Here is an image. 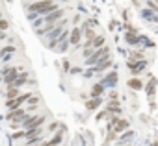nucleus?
<instances>
[{"instance_id": "f257e3e1", "label": "nucleus", "mask_w": 158, "mask_h": 146, "mask_svg": "<svg viewBox=\"0 0 158 146\" xmlns=\"http://www.w3.org/2000/svg\"><path fill=\"white\" fill-rule=\"evenodd\" d=\"M26 10H28V13L47 15V13H50V11H56V10H58V6H56L54 0H35L34 4L26 6Z\"/></svg>"}, {"instance_id": "f03ea898", "label": "nucleus", "mask_w": 158, "mask_h": 146, "mask_svg": "<svg viewBox=\"0 0 158 146\" xmlns=\"http://www.w3.org/2000/svg\"><path fill=\"white\" fill-rule=\"evenodd\" d=\"M108 56H110V48H108V46L97 48V50H95L88 59H84V65H88V67H89V65H91V67H97V65H99L104 57H108Z\"/></svg>"}, {"instance_id": "7ed1b4c3", "label": "nucleus", "mask_w": 158, "mask_h": 146, "mask_svg": "<svg viewBox=\"0 0 158 146\" xmlns=\"http://www.w3.org/2000/svg\"><path fill=\"white\" fill-rule=\"evenodd\" d=\"M47 122V117L45 115H30L23 120V128L26 129H32V128H41L43 124Z\"/></svg>"}, {"instance_id": "20e7f679", "label": "nucleus", "mask_w": 158, "mask_h": 146, "mask_svg": "<svg viewBox=\"0 0 158 146\" xmlns=\"http://www.w3.org/2000/svg\"><path fill=\"white\" fill-rule=\"evenodd\" d=\"M63 15H65V10H56V11H50V13L43 15L41 19H43V24H54L56 21L63 19Z\"/></svg>"}, {"instance_id": "39448f33", "label": "nucleus", "mask_w": 158, "mask_h": 146, "mask_svg": "<svg viewBox=\"0 0 158 146\" xmlns=\"http://www.w3.org/2000/svg\"><path fill=\"white\" fill-rule=\"evenodd\" d=\"M26 118V109H13V111H8V115H6V120H10V122H23Z\"/></svg>"}, {"instance_id": "423d86ee", "label": "nucleus", "mask_w": 158, "mask_h": 146, "mask_svg": "<svg viewBox=\"0 0 158 146\" xmlns=\"http://www.w3.org/2000/svg\"><path fill=\"white\" fill-rule=\"evenodd\" d=\"M82 35H84L82 28H73V30H71V37H69V43H71V46H74V48H80V46H82V44H80V41H82Z\"/></svg>"}, {"instance_id": "0eeeda50", "label": "nucleus", "mask_w": 158, "mask_h": 146, "mask_svg": "<svg viewBox=\"0 0 158 146\" xmlns=\"http://www.w3.org/2000/svg\"><path fill=\"white\" fill-rule=\"evenodd\" d=\"M104 109H106L110 115H117V117L121 115V106H119V102H117V100H110V102L106 104V107H104Z\"/></svg>"}, {"instance_id": "6e6552de", "label": "nucleus", "mask_w": 158, "mask_h": 146, "mask_svg": "<svg viewBox=\"0 0 158 146\" xmlns=\"http://www.w3.org/2000/svg\"><path fill=\"white\" fill-rule=\"evenodd\" d=\"M104 89H106V85L101 82V83H95L93 85V89H91V93H89V98H101L102 94H104Z\"/></svg>"}, {"instance_id": "1a4fd4ad", "label": "nucleus", "mask_w": 158, "mask_h": 146, "mask_svg": "<svg viewBox=\"0 0 158 146\" xmlns=\"http://www.w3.org/2000/svg\"><path fill=\"white\" fill-rule=\"evenodd\" d=\"M102 83H104L106 87H114V85L117 83V72H114V70L108 72V74L102 78Z\"/></svg>"}, {"instance_id": "9d476101", "label": "nucleus", "mask_w": 158, "mask_h": 146, "mask_svg": "<svg viewBox=\"0 0 158 146\" xmlns=\"http://www.w3.org/2000/svg\"><path fill=\"white\" fill-rule=\"evenodd\" d=\"M101 104H102V98H89V100H86V109L88 111H97L101 107Z\"/></svg>"}, {"instance_id": "9b49d317", "label": "nucleus", "mask_w": 158, "mask_h": 146, "mask_svg": "<svg viewBox=\"0 0 158 146\" xmlns=\"http://www.w3.org/2000/svg\"><path fill=\"white\" fill-rule=\"evenodd\" d=\"M127 85H128V89H132V91H139V89H143V82L138 80V78H130V80L127 82Z\"/></svg>"}, {"instance_id": "f8f14e48", "label": "nucleus", "mask_w": 158, "mask_h": 146, "mask_svg": "<svg viewBox=\"0 0 158 146\" xmlns=\"http://www.w3.org/2000/svg\"><path fill=\"white\" fill-rule=\"evenodd\" d=\"M156 85H158V80L156 78H151V83H147V87H145V91H147V94L151 98L156 94Z\"/></svg>"}, {"instance_id": "ddd939ff", "label": "nucleus", "mask_w": 158, "mask_h": 146, "mask_svg": "<svg viewBox=\"0 0 158 146\" xmlns=\"http://www.w3.org/2000/svg\"><path fill=\"white\" fill-rule=\"evenodd\" d=\"M112 65H114V59L108 56V57H104V59H102V61H101V63H99L95 68H97V70H106V68H110Z\"/></svg>"}, {"instance_id": "4468645a", "label": "nucleus", "mask_w": 158, "mask_h": 146, "mask_svg": "<svg viewBox=\"0 0 158 146\" xmlns=\"http://www.w3.org/2000/svg\"><path fill=\"white\" fill-rule=\"evenodd\" d=\"M17 96H21V89H19V87H8L6 98H8V100H13V98H17Z\"/></svg>"}, {"instance_id": "2eb2a0df", "label": "nucleus", "mask_w": 158, "mask_h": 146, "mask_svg": "<svg viewBox=\"0 0 158 146\" xmlns=\"http://www.w3.org/2000/svg\"><path fill=\"white\" fill-rule=\"evenodd\" d=\"M23 104L19 102V96L17 98H13V100H6V109L8 111H13V109H19Z\"/></svg>"}, {"instance_id": "dca6fc26", "label": "nucleus", "mask_w": 158, "mask_h": 146, "mask_svg": "<svg viewBox=\"0 0 158 146\" xmlns=\"http://www.w3.org/2000/svg\"><path fill=\"white\" fill-rule=\"evenodd\" d=\"M127 128H128V120H127V118H121V120H117V124H115L114 131H115V133H123Z\"/></svg>"}, {"instance_id": "f3484780", "label": "nucleus", "mask_w": 158, "mask_h": 146, "mask_svg": "<svg viewBox=\"0 0 158 146\" xmlns=\"http://www.w3.org/2000/svg\"><path fill=\"white\" fill-rule=\"evenodd\" d=\"M15 52H17V46H13V44H4V46H2V50H0V54H2V56L15 54Z\"/></svg>"}, {"instance_id": "a211bd4d", "label": "nucleus", "mask_w": 158, "mask_h": 146, "mask_svg": "<svg viewBox=\"0 0 158 146\" xmlns=\"http://www.w3.org/2000/svg\"><path fill=\"white\" fill-rule=\"evenodd\" d=\"M104 43H106V37H104V35H97V37L93 39V46H95V48H102Z\"/></svg>"}, {"instance_id": "6ab92c4d", "label": "nucleus", "mask_w": 158, "mask_h": 146, "mask_svg": "<svg viewBox=\"0 0 158 146\" xmlns=\"http://www.w3.org/2000/svg\"><path fill=\"white\" fill-rule=\"evenodd\" d=\"M132 137H134V131L127 129V131H125V135H121V137H119V142H121V144H123V142H128Z\"/></svg>"}, {"instance_id": "aec40b11", "label": "nucleus", "mask_w": 158, "mask_h": 146, "mask_svg": "<svg viewBox=\"0 0 158 146\" xmlns=\"http://www.w3.org/2000/svg\"><path fill=\"white\" fill-rule=\"evenodd\" d=\"M61 140H63V133H60V131H58V133H56V135H54V137L48 140V142H50V144H54V146H58Z\"/></svg>"}, {"instance_id": "412c9836", "label": "nucleus", "mask_w": 158, "mask_h": 146, "mask_svg": "<svg viewBox=\"0 0 158 146\" xmlns=\"http://www.w3.org/2000/svg\"><path fill=\"white\" fill-rule=\"evenodd\" d=\"M108 115H110V113H108V111H106V109H104V111H101V113H99V115H97V118H95V120H97V122H101V120H102V118H106V117H108Z\"/></svg>"}, {"instance_id": "4be33fe9", "label": "nucleus", "mask_w": 158, "mask_h": 146, "mask_svg": "<svg viewBox=\"0 0 158 146\" xmlns=\"http://www.w3.org/2000/svg\"><path fill=\"white\" fill-rule=\"evenodd\" d=\"M8 28H10V22H8V19H6V17H2V32L6 33V32H8Z\"/></svg>"}, {"instance_id": "5701e85b", "label": "nucleus", "mask_w": 158, "mask_h": 146, "mask_svg": "<svg viewBox=\"0 0 158 146\" xmlns=\"http://www.w3.org/2000/svg\"><path fill=\"white\" fill-rule=\"evenodd\" d=\"M23 137H26V131L23 129V131H17V133H13V139L17 140V139H23Z\"/></svg>"}, {"instance_id": "b1692460", "label": "nucleus", "mask_w": 158, "mask_h": 146, "mask_svg": "<svg viewBox=\"0 0 158 146\" xmlns=\"http://www.w3.org/2000/svg\"><path fill=\"white\" fill-rule=\"evenodd\" d=\"M147 8H149V10H152V11H158V6H156L154 2H151V0H147Z\"/></svg>"}, {"instance_id": "393cba45", "label": "nucleus", "mask_w": 158, "mask_h": 146, "mask_svg": "<svg viewBox=\"0 0 158 146\" xmlns=\"http://www.w3.org/2000/svg\"><path fill=\"white\" fill-rule=\"evenodd\" d=\"M108 96H110V100H117V96H119V94H117V91H112Z\"/></svg>"}, {"instance_id": "a878e982", "label": "nucleus", "mask_w": 158, "mask_h": 146, "mask_svg": "<svg viewBox=\"0 0 158 146\" xmlns=\"http://www.w3.org/2000/svg\"><path fill=\"white\" fill-rule=\"evenodd\" d=\"M58 126H60V122H52V124L48 126V129H50V131H54V129H56Z\"/></svg>"}, {"instance_id": "bb28decb", "label": "nucleus", "mask_w": 158, "mask_h": 146, "mask_svg": "<svg viewBox=\"0 0 158 146\" xmlns=\"http://www.w3.org/2000/svg\"><path fill=\"white\" fill-rule=\"evenodd\" d=\"M114 28H117V21H112L110 22V30H114Z\"/></svg>"}, {"instance_id": "cd10ccee", "label": "nucleus", "mask_w": 158, "mask_h": 146, "mask_svg": "<svg viewBox=\"0 0 158 146\" xmlns=\"http://www.w3.org/2000/svg\"><path fill=\"white\" fill-rule=\"evenodd\" d=\"M69 67H71V63L65 59V61H63V68H65V70H69Z\"/></svg>"}, {"instance_id": "c85d7f7f", "label": "nucleus", "mask_w": 158, "mask_h": 146, "mask_svg": "<svg viewBox=\"0 0 158 146\" xmlns=\"http://www.w3.org/2000/svg\"><path fill=\"white\" fill-rule=\"evenodd\" d=\"M130 2H132V4H134L136 8H139V0H130Z\"/></svg>"}]
</instances>
